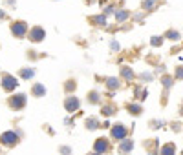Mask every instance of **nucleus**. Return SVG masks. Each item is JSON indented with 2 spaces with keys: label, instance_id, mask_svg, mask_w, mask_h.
Listing matches in <instances>:
<instances>
[{
  "label": "nucleus",
  "instance_id": "obj_16",
  "mask_svg": "<svg viewBox=\"0 0 183 155\" xmlns=\"http://www.w3.org/2000/svg\"><path fill=\"white\" fill-rule=\"evenodd\" d=\"M104 113H106V115H112V113H114V111H112V108H110V106H108V108H104Z\"/></svg>",
  "mask_w": 183,
  "mask_h": 155
},
{
  "label": "nucleus",
  "instance_id": "obj_4",
  "mask_svg": "<svg viewBox=\"0 0 183 155\" xmlns=\"http://www.w3.org/2000/svg\"><path fill=\"white\" fill-rule=\"evenodd\" d=\"M125 135H126V128H125L123 124H117V126L112 130V137H114V139H125Z\"/></svg>",
  "mask_w": 183,
  "mask_h": 155
},
{
  "label": "nucleus",
  "instance_id": "obj_7",
  "mask_svg": "<svg viewBox=\"0 0 183 155\" xmlns=\"http://www.w3.org/2000/svg\"><path fill=\"white\" fill-rule=\"evenodd\" d=\"M24 104H26V95H16V97L11 100V106H13L15 110H20V108H24Z\"/></svg>",
  "mask_w": 183,
  "mask_h": 155
},
{
  "label": "nucleus",
  "instance_id": "obj_2",
  "mask_svg": "<svg viewBox=\"0 0 183 155\" xmlns=\"http://www.w3.org/2000/svg\"><path fill=\"white\" fill-rule=\"evenodd\" d=\"M0 141H2L5 146H13V144H16V141H18V135H16L15 132H5V133H2Z\"/></svg>",
  "mask_w": 183,
  "mask_h": 155
},
{
  "label": "nucleus",
  "instance_id": "obj_3",
  "mask_svg": "<svg viewBox=\"0 0 183 155\" xmlns=\"http://www.w3.org/2000/svg\"><path fill=\"white\" fill-rule=\"evenodd\" d=\"M44 35H46V33H44V29H42V27H33V29L29 31V38H31L33 42L42 40V38H44Z\"/></svg>",
  "mask_w": 183,
  "mask_h": 155
},
{
  "label": "nucleus",
  "instance_id": "obj_5",
  "mask_svg": "<svg viewBox=\"0 0 183 155\" xmlns=\"http://www.w3.org/2000/svg\"><path fill=\"white\" fill-rule=\"evenodd\" d=\"M64 106H66V111H75L79 108V100L75 97H68L66 102H64Z\"/></svg>",
  "mask_w": 183,
  "mask_h": 155
},
{
  "label": "nucleus",
  "instance_id": "obj_6",
  "mask_svg": "<svg viewBox=\"0 0 183 155\" xmlns=\"http://www.w3.org/2000/svg\"><path fill=\"white\" fill-rule=\"evenodd\" d=\"M93 148H95L97 153H104V152L108 150V143H106V139H97L95 144H93Z\"/></svg>",
  "mask_w": 183,
  "mask_h": 155
},
{
  "label": "nucleus",
  "instance_id": "obj_12",
  "mask_svg": "<svg viewBox=\"0 0 183 155\" xmlns=\"http://www.w3.org/2000/svg\"><path fill=\"white\" fill-rule=\"evenodd\" d=\"M22 77L24 79H31L33 77V69H22Z\"/></svg>",
  "mask_w": 183,
  "mask_h": 155
},
{
  "label": "nucleus",
  "instance_id": "obj_10",
  "mask_svg": "<svg viewBox=\"0 0 183 155\" xmlns=\"http://www.w3.org/2000/svg\"><path fill=\"white\" fill-rule=\"evenodd\" d=\"M119 150H121V152H130V150H132V141H125V143L119 146Z\"/></svg>",
  "mask_w": 183,
  "mask_h": 155
},
{
  "label": "nucleus",
  "instance_id": "obj_13",
  "mask_svg": "<svg viewBox=\"0 0 183 155\" xmlns=\"http://www.w3.org/2000/svg\"><path fill=\"white\" fill-rule=\"evenodd\" d=\"M108 86H110V88H117V86H119V82H117L115 79H108Z\"/></svg>",
  "mask_w": 183,
  "mask_h": 155
},
{
  "label": "nucleus",
  "instance_id": "obj_9",
  "mask_svg": "<svg viewBox=\"0 0 183 155\" xmlns=\"http://www.w3.org/2000/svg\"><path fill=\"white\" fill-rule=\"evenodd\" d=\"M33 95H35V97H44V95H46V88H44L42 84H35V86H33Z\"/></svg>",
  "mask_w": 183,
  "mask_h": 155
},
{
  "label": "nucleus",
  "instance_id": "obj_15",
  "mask_svg": "<svg viewBox=\"0 0 183 155\" xmlns=\"http://www.w3.org/2000/svg\"><path fill=\"white\" fill-rule=\"evenodd\" d=\"M117 16V20H123V18H126V13L123 11V13H119V15H115Z\"/></svg>",
  "mask_w": 183,
  "mask_h": 155
},
{
  "label": "nucleus",
  "instance_id": "obj_8",
  "mask_svg": "<svg viewBox=\"0 0 183 155\" xmlns=\"http://www.w3.org/2000/svg\"><path fill=\"white\" fill-rule=\"evenodd\" d=\"M11 31H13L16 37H22V35L26 33V24H24V22H16V24L11 27Z\"/></svg>",
  "mask_w": 183,
  "mask_h": 155
},
{
  "label": "nucleus",
  "instance_id": "obj_1",
  "mask_svg": "<svg viewBox=\"0 0 183 155\" xmlns=\"http://www.w3.org/2000/svg\"><path fill=\"white\" fill-rule=\"evenodd\" d=\"M16 79L15 77H11V75H4L2 77V88L5 90V91H11V90H15L16 88Z\"/></svg>",
  "mask_w": 183,
  "mask_h": 155
},
{
  "label": "nucleus",
  "instance_id": "obj_14",
  "mask_svg": "<svg viewBox=\"0 0 183 155\" xmlns=\"http://www.w3.org/2000/svg\"><path fill=\"white\" fill-rule=\"evenodd\" d=\"M163 153L170 155V153H172V146H165V148H163Z\"/></svg>",
  "mask_w": 183,
  "mask_h": 155
},
{
  "label": "nucleus",
  "instance_id": "obj_17",
  "mask_svg": "<svg viewBox=\"0 0 183 155\" xmlns=\"http://www.w3.org/2000/svg\"><path fill=\"white\" fill-rule=\"evenodd\" d=\"M93 155H101V153H93Z\"/></svg>",
  "mask_w": 183,
  "mask_h": 155
},
{
  "label": "nucleus",
  "instance_id": "obj_11",
  "mask_svg": "<svg viewBox=\"0 0 183 155\" xmlns=\"http://www.w3.org/2000/svg\"><path fill=\"white\" fill-rule=\"evenodd\" d=\"M86 126H88L90 130H95V128H97V119H88V121H86Z\"/></svg>",
  "mask_w": 183,
  "mask_h": 155
}]
</instances>
